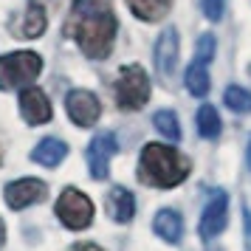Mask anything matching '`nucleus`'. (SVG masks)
<instances>
[{"instance_id": "nucleus-1", "label": "nucleus", "mask_w": 251, "mask_h": 251, "mask_svg": "<svg viewBox=\"0 0 251 251\" xmlns=\"http://www.w3.org/2000/svg\"><path fill=\"white\" fill-rule=\"evenodd\" d=\"M116 28L113 0H74L62 34L71 37L85 57L104 59L113 48Z\"/></svg>"}, {"instance_id": "nucleus-2", "label": "nucleus", "mask_w": 251, "mask_h": 251, "mask_svg": "<svg viewBox=\"0 0 251 251\" xmlns=\"http://www.w3.org/2000/svg\"><path fill=\"white\" fill-rule=\"evenodd\" d=\"M189 170H192L189 158H183L178 150L167 147V144H147L141 150V158H138L141 183L158 186V189H172V186L183 183Z\"/></svg>"}, {"instance_id": "nucleus-3", "label": "nucleus", "mask_w": 251, "mask_h": 251, "mask_svg": "<svg viewBox=\"0 0 251 251\" xmlns=\"http://www.w3.org/2000/svg\"><path fill=\"white\" fill-rule=\"evenodd\" d=\"M43 59L34 51H14L0 57V91H14V88H28L40 76Z\"/></svg>"}, {"instance_id": "nucleus-4", "label": "nucleus", "mask_w": 251, "mask_h": 251, "mask_svg": "<svg viewBox=\"0 0 251 251\" xmlns=\"http://www.w3.org/2000/svg\"><path fill=\"white\" fill-rule=\"evenodd\" d=\"M116 104L122 110H138L150 99V79L141 65H125L116 76Z\"/></svg>"}, {"instance_id": "nucleus-5", "label": "nucleus", "mask_w": 251, "mask_h": 251, "mask_svg": "<svg viewBox=\"0 0 251 251\" xmlns=\"http://www.w3.org/2000/svg\"><path fill=\"white\" fill-rule=\"evenodd\" d=\"M57 217L65 223L68 228L79 231V228L91 226L93 220V203L88 201V195H82L79 189H62L57 201Z\"/></svg>"}, {"instance_id": "nucleus-6", "label": "nucleus", "mask_w": 251, "mask_h": 251, "mask_svg": "<svg viewBox=\"0 0 251 251\" xmlns=\"http://www.w3.org/2000/svg\"><path fill=\"white\" fill-rule=\"evenodd\" d=\"M65 110H68L71 122L79 127H91L99 122V116H102V104L96 99V93L91 91H71L65 96Z\"/></svg>"}, {"instance_id": "nucleus-7", "label": "nucleus", "mask_w": 251, "mask_h": 251, "mask_svg": "<svg viewBox=\"0 0 251 251\" xmlns=\"http://www.w3.org/2000/svg\"><path fill=\"white\" fill-rule=\"evenodd\" d=\"M116 136L107 130V133H96L93 141L88 144V167H91V175L96 181H104L107 178V170H110V158L116 152Z\"/></svg>"}, {"instance_id": "nucleus-8", "label": "nucleus", "mask_w": 251, "mask_h": 251, "mask_svg": "<svg viewBox=\"0 0 251 251\" xmlns=\"http://www.w3.org/2000/svg\"><path fill=\"white\" fill-rule=\"evenodd\" d=\"M226 217H228V195L226 192H215V198L206 203L201 223H198V234L203 240L217 237L226 228Z\"/></svg>"}, {"instance_id": "nucleus-9", "label": "nucleus", "mask_w": 251, "mask_h": 251, "mask_svg": "<svg viewBox=\"0 0 251 251\" xmlns=\"http://www.w3.org/2000/svg\"><path fill=\"white\" fill-rule=\"evenodd\" d=\"M48 192V186L40 178H20V181H12L6 186V203L12 206V209H25V206L37 203V201H43Z\"/></svg>"}, {"instance_id": "nucleus-10", "label": "nucleus", "mask_w": 251, "mask_h": 251, "mask_svg": "<svg viewBox=\"0 0 251 251\" xmlns=\"http://www.w3.org/2000/svg\"><path fill=\"white\" fill-rule=\"evenodd\" d=\"M178 54H181V43H178V31L175 28H164L155 43V68L164 79H170L175 65H178Z\"/></svg>"}, {"instance_id": "nucleus-11", "label": "nucleus", "mask_w": 251, "mask_h": 251, "mask_svg": "<svg viewBox=\"0 0 251 251\" xmlns=\"http://www.w3.org/2000/svg\"><path fill=\"white\" fill-rule=\"evenodd\" d=\"M20 113L28 125H46V122H51V102L40 88H23L20 91Z\"/></svg>"}, {"instance_id": "nucleus-12", "label": "nucleus", "mask_w": 251, "mask_h": 251, "mask_svg": "<svg viewBox=\"0 0 251 251\" xmlns=\"http://www.w3.org/2000/svg\"><path fill=\"white\" fill-rule=\"evenodd\" d=\"M107 212L116 223H130L136 215V198L133 192H127L125 186H113L107 195Z\"/></svg>"}, {"instance_id": "nucleus-13", "label": "nucleus", "mask_w": 251, "mask_h": 251, "mask_svg": "<svg viewBox=\"0 0 251 251\" xmlns=\"http://www.w3.org/2000/svg\"><path fill=\"white\" fill-rule=\"evenodd\" d=\"M152 228H155V234L161 240H167V243H178L183 237V220L178 212H172V209H161L158 215L152 217Z\"/></svg>"}, {"instance_id": "nucleus-14", "label": "nucleus", "mask_w": 251, "mask_h": 251, "mask_svg": "<svg viewBox=\"0 0 251 251\" xmlns=\"http://www.w3.org/2000/svg\"><path fill=\"white\" fill-rule=\"evenodd\" d=\"M65 155H68V144L59 141V138H43L31 152V158L37 164H43V167H59Z\"/></svg>"}, {"instance_id": "nucleus-15", "label": "nucleus", "mask_w": 251, "mask_h": 251, "mask_svg": "<svg viewBox=\"0 0 251 251\" xmlns=\"http://www.w3.org/2000/svg\"><path fill=\"white\" fill-rule=\"evenodd\" d=\"M127 6H130V12L136 14L138 20L152 23V20L167 17V12H170V6H172V0H127Z\"/></svg>"}, {"instance_id": "nucleus-16", "label": "nucleus", "mask_w": 251, "mask_h": 251, "mask_svg": "<svg viewBox=\"0 0 251 251\" xmlns=\"http://www.w3.org/2000/svg\"><path fill=\"white\" fill-rule=\"evenodd\" d=\"M195 125H198V133L203 138H209V141L220 136V116H217V110L212 104H201V110L195 116Z\"/></svg>"}, {"instance_id": "nucleus-17", "label": "nucleus", "mask_w": 251, "mask_h": 251, "mask_svg": "<svg viewBox=\"0 0 251 251\" xmlns=\"http://www.w3.org/2000/svg\"><path fill=\"white\" fill-rule=\"evenodd\" d=\"M186 88H189L192 96H206L209 93V71H206L203 62L195 59L189 65V71H186Z\"/></svg>"}, {"instance_id": "nucleus-18", "label": "nucleus", "mask_w": 251, "mask_h": 251, "mask_svg": "<svg viewBox=\"0 0 251 251\" xmlns=\"http://www.w3.org/2000/svg\"><path fill=\"white\" fill-rule=\"evenodd\" d=\"M223 102L234 113H251V93L246 88H240V85H228L226 93H223Z\"/></svg>"}, {"instance_id": "nucleus-19", "label": "nucleus", "mask_w": 251, "mask_h": 251, "mask_svg": "<svg viewBox=\"0 0 251 251\" xmlns=\"http://www.w3.org/2000/svg\"><path fill=\"white\" fill-rule=\"evenodd\" d=\"M46 12L40 3H31L28 6V14H25V23H23V37H40L46 31Z\"/></svg>"}, {"instance_id": "nucleus-20", "label": "nucleus", "mask_w": 251, "mask_h": 251, "mask_svg": "<svg viewBox=\"0 0 251 251\" xmlns=\"http://www.w3.org/2000/svg\"><path fill=\"white\" fill-rule=\"evenodd\" d=\"M152 125H155L158 133H164V136L172 138V141L181 138V125H178V116L172 113V110H158V113L152 116Z\"/></svg>"}, {"instance_id": "nucleus-21", "label": "nucleus", "mask_w": 251, "mask_h": 251, "mask_svg": "<svg viewBox=\"0 0 251 251\" xmlns=\"http://www.w3.org/2000/svg\"><path fill=\"white\" fill-rule=\"evenodd\" d=\"M215 48H217V43H215V34H203L201 40H198V48H195V59L198 62H209V59L215 57Z\"/></svg>"}, {"instance_id": "nucleus-22", "label": "nucleus", "mask_w": 251, "mask_h": 251, "mask_svg": "<svg viewBox=\"0 0 251 251\" xmlns=\"http://www.w3.org/2000/svg\"><path fill=\"white\" fill-rule=\"evenodd\" d=\"M223 6H226V0H203V14H206V20L217 23V20L223 17Z\"/></svg>"}, {"instance_id": "nucleus-23", "label": "nucleus", "mask_w": 251, "mask_h": 251, "mask_svg": "<svg viewBox=\"0 0 251 251\" xmlns=\"http://www.w3.org/2000/svg\"><path fill=\"white\" fill-rule=\"evenodd\" d=\"M68 251H104V249H99V246H93V243H74Z\"/></svg>"}, {"instance_id": "nucleus-24", "label": "nucleus", "mask_w": 251, "mask_h": 251, "mask_svg": "<svg viewBox=\"0 0 251 251\" xmlns=\"http://www.w3.org/2000/svg\"><path fill=\"white\" fill-rule=\"evenodd\" d=\"M3 240H6V228H3V220H0V249H3Z\"/></svg>"}, {"instance_id": "nucleus-25", "label": "nucleus", "mask_w": 251, "mask_h": 251, "mask_svg": "<svg viewBox=\"0 0 251 251\" xmlns=\"http://www.w3.org/2000/svg\"><path fill=\"white\" fill-rule=\"evenodd\" d=\"M246 158H249V170H251V141H249V155Z\"/></svg>"}, {"instance_id": "nucleus-26", "label": "nucleus", "mask_w": 251, "mask_h": 251, "mask_svg": "<svg viewBox=\"0 0 251 251\" xmlns=\"http://www.w3.org/2000/svg\"><path fill=\"white\" fill-rule=\"evenodd\" d=\"M0 161H3V158H0Z\"/></svg>"}]
</instances>
